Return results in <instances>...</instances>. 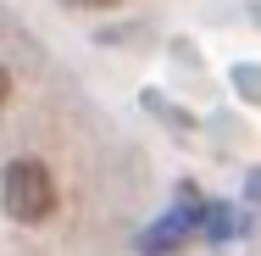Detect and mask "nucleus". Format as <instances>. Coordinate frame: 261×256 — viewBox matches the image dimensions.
<instances>
[{"label": "nucleus", "mask_w": 261, "mask_h": 256, "mask_svg": "<svg viewBox=\"0 0 261 256\" xmlns=\"http://www.w3.org/2000/svg\"><path fill=\"white\" fill-rule=\"evenodd\" d=\"M11 101V73H6V67H0V106Z\"/></svg>", "instance_id": "obj_3"}, {"label": "nucleus", "mask_w": 261, "mask_h": 256, "mask_svg": "<svg viewBox=\"0 0 261 256\" xmlns=\"http://www.w3.org/2000/svg\"><path fill=\"white\" fill-rule=\"evenodd\" d=\"M56 6H67V11H111L122 0H56Z\"/></svg>", "instance_id": "obj_2"}, {"label": "nucleus", "mask_w": 261, "mask_h": 256, "mask_svg": "<svg viewBox=\"0 0 261 256\" xmlns=\"http://www.w3.org/2000/svg\"><path fill=\"white\" fill-rule=\"evenodd\" d=\"M0 206H6V217H17V223H45V217L56 212L50 167H45L39 156L6 161V173H0Z\"/></svg>", "instance_id": "obj_1"}]
</instances>
